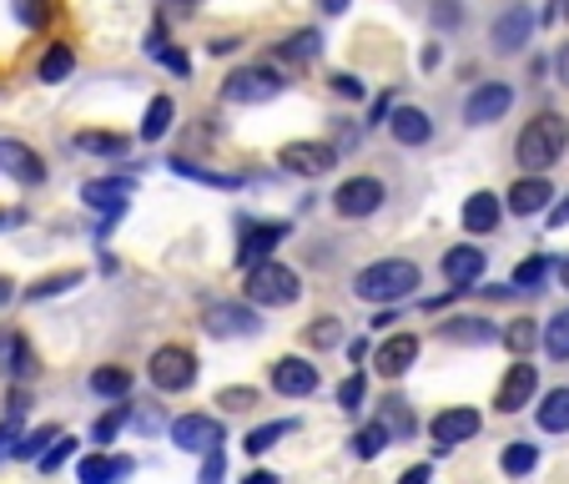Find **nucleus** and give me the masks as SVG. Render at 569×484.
<instances>
[{
	"label": "nucleus",
	"instance_id": "obj_49",
	"mask_svg": "<svg viewBox=\"0 0 569 484\" xmlns=\"http://www.w3.org/2000/svg\"><path fill=\"white\" fill-rule=\"evenodd\" d=\"M328 87H333L343 101H363V97H368V87L358 81L353 71H333V76H328Z\"/></svg>",
	"mask_w": 569,
	"mask_h": 484
},
{
	"label": "nucleus",
	"instance_id": "obj_15",
	"mask_svg": "<svg viewBox=\"0 0 569 484\" xmlns=\"http://www.w3.org/2000/svg\"><path fill=\"white\" fill-rule=\"evenodd\" d=\"M483 268H489V258H483L479 243H453V248L443 253V263H439L443 283H449V288H459V293H469L473 283L483 278Z\"/></svg>",
	"mask_w": 569,
	"mask_h": 484
},
{
	"label": "nucleus",
	"instance_id": "obj_6",
	"mask_svg": "<svg viewBox=\"0 0 569 484\" xmlns=\"http://www.w3.org/2000/svg\"><path fill=\"white\" fill-rule=\"evenodd\" d=\"M383 203H388L383 177H368V172H358V177H348V182H338V192H333V213L348 217V223H358V217H373Z\"/></svg>",
	"mask_w": 569,
	"mask_h": 484
},
{
	"label": "nucleus",
	"instance_id": "obj_11",
	"mask_svg": "<svg viewBox=\"0 0 569 484\" xmlns=\"http://www.w3.org/2000/svg\"><path fill=\"white\" fill-rule=\"evenodd\" d=\"M288 233H292L288 223H248L242 227V243H237V268L248 273L258 263H268L278 253V243H288Z\"/></svg>",
	"mask_w": 569,
	"mask_h": 484
},
{
	"label": "nucleus",
	"instance_id": "obj_39",
	"mask_svg": "<svg viewBox=\"0 0 569 484\" xmlns=\"http://www.w3.org/2000/svg\"><path fill=\"white\" fill-rule=\"evenodd\" d=\"M363 398H368V374H363V368H353V374L338 384V409L358 414V409H363Z\"/></svg>",
	"mask_w": 569,
	"mask_h": 484
},
{
	"label": "nucleus",
	"instance_id": "obj_26",
	"mask_svg": "<svg viewBox=\"0 0 569 484\" xmlns=\"http://www.w3.org/2000/svg\"><path fill=\"white\" fill-rule=\"evenodd\" d=\"M71 71H76V51H71L66 41H51V46L41 51V61H36V76H41L46 87H61Z\"/></svg>",
	"mask_w": 569,
	"mask_h": 484
},
{
	"label": "nucleus",
	"instance_id": "obj_31",
	"mask_svg": "<svg viewBox=\"0 0 569 484\" xmlns=\"http://www.w3.org/2000/svg\"><path fill=\"white\" fill-rule=\"evenodd\" d=\"M499 470H505L509 480H525V474H535V470H539V444H529V439H509V444H505V454H499Z\"/></svg>",
	"mask_w": 569,
	"mask_h": 484
},
{
	"label": "nucleus",
	"instance_id": "obj_19",
	"mask_svg": "<svg viewBox=\"0 0 569 484\" xmlns=\"http://www.w3.org/2000/svg\"><path fill=\"white\" fill-rule=\"evenodd\" d=\"M439 338L443 344H453V348H489V344H499V328H495V318L459 313V318L439 323Z\"/></svg>",
	"mask_w": 569,
	"mask_h": 484
},
{
	"label": "nucleus",
	"instance_id": "obj_21",
	"mask_svg": "<svg viewBox=\"0 0 569 484\" xmlns=\"http://www.w3.org/2000/svg\"><path fill=\"white\" fill-rule=\"evenodd\" d=\"M459 223H463V233L489 237L499 223H505V197H495V192H469V203H463Z\"/></svg>",
	"mask_w": 569,
	"mask_h": 484
},
{
	"label": "nucleus",
	"instance_id": "obj_38",
	"mask_svg": "<svg viewBox=\"0 0 569 484\" xmlns=\"http://www.w3.org/2000/svg\"><path fill=\"white\" fill-rule=\"evenodd\" d=\"M348 444H353V460H378V454H383L393 439H388V429H383V424H378V419H368L363 429H358Z\"/></svg>",
	"mask_w": 569,
	"mask_h": 484
},
{
	"label": "nucleus",
	"instance_id": "obj_8",
	"mask_svg": "<svg viewBox=\"0 0 569 484\" xmlns=\"http://www.w3.org/2000/svg\"><path fill=\"white\" fill-rule=\"evenodd\" d=\"M479 429H483V414H479V409H469V404H449V409H439V414L429 419L433 454L459 450V444H469Z\"/></svg>",
	"mask_w": 569,
	"mask_h": 484
},
{
	"label": "nucleus",
	"instance_id": "obj_55",
	"mask_svg": "<svg viewBox=\"0 0 569 484\" xmlns=\"http://www.w3.org/2000/svg\"><path fill=\"white\" fill-rule=\"evenodd\" d=\"M242 484H278V474H272V470H248V474H242Z\"/></svg>",
	"mask_w": 569,
	"mask_h": 484
},
{
	"label": "nucleus",
	"instance_id": "obj_7",
	"mask_svg": "<svg viewBox=\"0 0 569 484\" xmlns=\"http://www.w3.org/2000/svg\"><path fill=\"white\" fill-rule=\"evenodd\" d=\"M131 192H137L131 177H91V182H81V203H87L91 213H101V233H111V223L127 213Z\"/></svg>",
	"mask_w": 569,
	"mask_h": 484
},
{
	"label": "nucleus",
	"instance_id": "obj_53",
	"mask_svg": "<svg viewBox=\"0 0 569 484\" xmlns=\"http://www.w3.org/2000/svg\"><path fill=\"white\" fill-rule=\"evenodd\" d=\"M433 480V470H429V464H413V470H403V474H398V484H429Z\"/></svg>",
	"mask_w": 569,
	"mask_h": 484
},
{
	"label": "nucleus",
	"instance_id": "obj_42",
	"mask_svg": "<svg viewBox=\"0 0 569 484\" xmlns=\"http://www.w3.org/2000/svg\"><path fill=\"white\" fill-rule=\"evenodd\" d=\"M127 419H131V398H121V404H111V414H101V419H97V429H91V444H111Z\"/></svg>",
	"mask_w": 569,
	"mask_h": 484
},
{
	"label": "nucleus",
	"instance_id": "obj_47",
	"mask_svg": "<svg viewBox=\"0 0 569 484\" xmlns=\"http://www.w3.org/2000/svg\"><path fill=\"white\" fill-rule=\"evenodd\" d=\"M71 454H76V439H71V434H61V439H56L51 450H46V454H41V460H36V464H41V474H56V470H61L66 460H71Z\"/></svg>",
	"mask_w": 569,
	"mask_h": 484
},
{
	"label": "nucleus",
	"instance_id": "obj_59",
	"mask_svg": "<svg viewBox=\"0 0 569 484\" xmlns=\"http://www.w3.org/2000/svg\"><path fill=\"white\" fill-rule=\"evenodd\" d=\"M555 273H559V283L569 288V258H559V268H555Z\"/></svg>",
	"mask_w": 569,
	"mask_h": 484
},
{
	"label": "nucleus",
	"instance_id": "obj_34",
	"mask_svg": "<svg viewBox=\"0 0 569 484\" xmlns=\"http://www.w3.org/2000/svg\"><path fill=\"white\" fill-rule=\"evenodd\" d=\"M76 151H87V157H127L131 141L117 137V131H76Z\"/></svg>",
	"mask_w": 569,
	"mask_h": 484
},
{
	"label": "nucleus",
	"instance_id": "obj_41",
	"mask_svg": "<svg viewBox=\"0 0 569 484\" xmlns=\"http://www.w3.org/2000/svg\"><path fill=\"white\" fill-rule=\"evenodd\" d=\"M11 11H16V21L21 26H31V31H46L51 26V0H11Z\"/></svg>",
	"mask_w": 569,
	"mask_h": 484
},
{
	"label": "nucleus",
	"instance_id": "obj_37",
	"mask_svg": "<svg viewBox=\"0 0 569 484\" xmlns=\"http://www.w3.org/2000/svg\"><path fill=\"white\" fill-rule=\"evenodd\" d=\"M549 268H555V263H549L545 253H535V258H525V263L515 268L509 288H515V293H539V288H545V278H549Z\"/></svg>",
	"mask_w": 569,
	"mask_h": 484
},
{
	"label": "nucleus",
	"instance_id": "obj_46",
	"mask_svg": "<svg viewBox=\"0 0 569 484\" xmlns=\"http://www.w3.org/2000/svg\"><path fill=\"white\" fill-rule=\"evenodd\" d=\"M217 404H222L227 414H242V409H252V404H258V388H242V384H232V388H222V394H217Z\"/></svg>",
	"mask_w": 569,
	"mask_h": 484
},
{
	"label": "nucleus",
	"instance_id": "obj_52",
	"mask_svg": "<svg viewBox=\"0 0 569 484\" xmlns=\"http://www.w3.org/2000/svg\"><path fill=\"white\" fill-rule=\"evenodd\" d=\"M388 111H393V97H378V101H373V111H368V127H383Z\"/></svg>",
	"mask_w": 569,
	"mask_h": 484
},
{
	"label": "nucleus",
	"instance_id": "obj_50",
	"mask_svg": "<svg viewBox=\"0 0 569 484\" xmlns=\"http://www.w3.org/2000/svg\"><path fill=\"white\" fill-rule=\"evenodd\" d=\"M433 26H439V31H459V26H463V6H459V0H439V6H433Z\"/></svg>",
	"mask_w": 569,
	"mask_h": 484
},
{
	"label": "nucleus",
	"instance_id": "obj_18",
	"mask_svg": "<svg viewBox=\"0 0 569 484\" xmlns=\"http://www.w3.org/2000/svg\"><path fill=\"white\" fill-rule=\"evenodd\" d=\"M509 107H515V87L483 81V87H473L469 101H463V121H469V127H489V121H499Z\"/></svg>",
	"mask_w": 569,
	"mask_h": 484
},
{
	"label": "nucleus",
	"instance_id": "obj_24",
	"mask_svg": "<svg viewBox=\"0 0 569 484\" xmlns=\"http://www.w3.org/2000/svg\"><path fill=\"white\" fill-rule=\"evenodd\" d=\"M383 127L393 131L398 147H423V141L433 137V121H429V111H423V107H393Z\"/></svg>",
	"mask_w": 569,
	"mask_h": 484
},
{
	"label": "nucleus",
	"instance_id": "obj_12",
	"mask_svg": "<svg viewBox=\"0 0 569 484\" xmlns=\"http://www.w3.org/2000/svg\"><path fill=\"white\" fill-rule=\"evenodd\" d=\"M419 348H423L419 334H388L383 344L373 348V374L388 378V384H398V378L419 364Z\"/></svg>",
	"mask_w": 569,
	"mask_h": 484
},
{
	"label": "nucleus",
	"instance_id": "obj_9",
	"mask_svg": "<svg viewBox=\"0 0 569 484\" xmlns=\"http://www.w3.org/2000/svg\"><path fill=\"white\" fill-rule=\"evenodd\" d=\"M535 394H539V368L529 364V358H515L509 374L499 378V388H495V409L499 414H525L529 404H535Z\"/></svg>",
	"mask_w": 569,
	"mask_h": 484
},
{
	"label": "nucleus",
	"instance_id": "obj_35",
	"mask_svg": "<svg viewBox=\"0 0 569 484\" xmlns=\"http://www.w3.org/2000/svg\"><path fill=\"white\" fill-rule=\"evenodd\" d=\"M539 344H545V354L555 358V364H569V308H559L555 318L539 328Z\"/></svg>",
	"mask_w": 569,
	"mask_h": 484
},
{
	"label": "nucleus",
	"instance_id": "obj_51",
	"mask_svg": "<svg viewBox=\"0 0 569 484\" xmlns=\"http://www.w3.org/2000/svg\"><path fill=\"white\" fill-rule=\"evenodd\" d=\"M222 470H227V464H222V450H207V454H202V480H197V484H222Z\"/></svg>",
	"mask_w": 569,
	"mask_h": 484
},
{
	"label": "nucleus",
	"instance_id": "obj_61",
	"mask_svg": "<svg viewBox=\"0 0 569 484\" xmlns=\"http://www.w3.org/2000/svg\"><path fill=\"white\" fill-rule=\"evenodd\" d=\"M172 6H182V11H192V6H202V0H172Z\"/></svg>",
	"mask_w": 569,
	"mask_h": 484
},
{
	"label": "nucleus",
	"instance_id": "obj_32",
	"mask_svg": "<svg viewBox=\"0 0 569 484\" xmlns=\"http://www.w3.org/2000/svg\"><path fill=\"white\" fill-rule=\"evenodd\" d=\"M499 344L515 358H529L539 348V323L535 318H509V328H499Z\"/></svg>",
	"mask_w": 569,
	"mask_h": 484
},
{
	"label": "nucleus",
	"instance_id": "obj_40",
	"mask_svg": "<svg viewBox=\"0 0 569 484\" xmlns=\"http://www.w3.org/2000/svg\"><path fill=\"white\" fill-rule=\"evenodd\" d=\"M308 344H312V348H338V344H343V318H333V313H322V318H312Z\"/></svg>",
	"mask_w": 569,
	"mask_h": 484
},
{
	"label": "nucleus",
	"instance_id": "obj_17",
	"mask_svg": "<svg viewBox=\"0 0 569 484\" xmlns=\"http://www.w3.org/2000/svg\"><path fill=\"white\" fill-rule=\"evenodd\" d=\"M0 172L16 177L21 187H41L46 182V161L36 147H26L21 137H0Z\"/></svg>",
	"mask_w": 569,
	"mask_h": 484
},
{
	"label": "nucleus",
	"instance_id": "obj_13",
	"mask_svg": "<svg viewBox=\"0 0 569 484\" xmlns=\"http://www.w3.org/2000/svg\"><path fill=\"white\" fill-rule=\"evenodd\" d=\"M202 328L217 338H252L262 328V318L248 308V303H207Z\"/></svg>",
	"mask_w": 569,
	"mask_h": 484
},
{
	"label": "nucleus",
	"instance_id": "obj_1",
	"mask_svg": "<svg viewBox=\"0 0 569 484\" xmlns=\"http://www.w3.org/2000/svg\"><path fill=\"white\" fill-rule=\"evenodd\" d=\"M419 283H423V273L413 258H378L353 273V298L368 303V308H393V303L413 298Z\"/></svg>",
	"mask_w": 569,
	"mask_h": 484
},
{
	"label": "nucleus",
	"instance_id": "obj_5",
	"mask_svg": "<svg viewBox=\"0 0 569 484\" xmlns=\"http://www.w3.org/2000/svg\"><path fill=\"white\" fill-rule=\"evenodd\" d=\"M282 87H288V81H282L272 66H242V71L227 76L222 97L232 101V107H262V101H278Z\"/></svg>",
	"mask_w": 569,
	"mask_h": 484
},
{
	"label": "nucleus",
	"instance_id": "obj_45",
	"mask_svg": "<svg viewBox=\"0 0 569 484\" xmlns=\"http://www.w3.org/2000/svg\"><path fill=\"white\" fill-rule=\"evenodd\" d=\"M76 283H87V278H81V273H56V278H41V283H36V288L26 293V298H31V303H41V298H56V293H71Z\"/></svg>",
	"mask_w": 569,
	"mask_h": 484
},
{
	"label": "nucleus",
	"instance_id": "obj_10",
	"mask_svg": "<svg viewBox=\"0 0 569 484\" xmlns=\"http://www.w3.org/2000/svg\"><path fill=\"white\" fill-rule=\"evenodd\" d=\"M278 161L288 167L292 177H328L338 167V147L333 141H288V147L278 151Z\"/></svg>",
	"mask_w": 569,
	"mask_h": 484
},
{
	"label": "nucleus",
	"instance_id": "obj_48",
	"mask_svg": "<svg viewBox=\"0 0 569 484\" xmlns=\"http://www.w3.org/2000/svg\"><path fill=\"white\" fill-rule=\"evenodd\" d=\"M6 374L11 378H31L36 374V358H31V348H26V338H11V364H6Z\"/></svg>",
	"mask_w": 569,
	"mask_h": 484
},
{
	"label": "nucleus",
	"instance_id": "obj_57",
	"mask_svg": "<svg viewBox=\"0 0 569 484\" xmlns=\"http://www.w3.org/2000/svg\"><path fill=\"white\" fill-rule=\"evenodd\" d=\"M348 358H353V364H363V358H368V338H353V344H348Z\"/></svg>",
	"mask_w": 569,
	"mask_h": 484
},
{
	"label": "nucleus",
	"instance_id": "obj_33",
	"mask_svg": "<svg viewBox=\"0 0 569 484\" xmlns=\"http://www.w3.org/2000/svg\"><path fill=\"white\" fill-rule=\"evenodd\" d=\"M318 51H322V36L312 31V26H302V31H292L288 41L278 46V61H288V66H308Z\"/></svg>",
	"mask_w": 569,
	"mask_h": 484
},
{
	"label": "nucleus",
	"instance_id": "obj_3",
	"mask_svg": "<svg viewBox=\"0 0 569 484\" xmlns=\"http://www.w3.org/2000/svg\"><path fill=\"white\" fill-rule=\"evenodd\" d=\"M302 298V278L288 268V263H258L248 268V283H242V303L252 308H292Z\"/></svg>",
	"mask_w": 569,
	"mask_h": 484
},
{
	"label": "nucleus",
	"instance_id": "obj_43",
	"mask_svg": "<svg viewBox=\"0 0 569 484\" xmlns=\"http://www.w3.org/2000/svg\"><path fill=\"white\" fill-rule=\"evenodd\" d=\"M147 51H151V61H161V66H167V71H177V76H192V61H187V51H177L172 41L161 46V36H151V46H147Z\"/></svg>",
	"mask_w": 569,
	"mask_h": 484
},
{
	"label": "nucleus",
	"instance_id": "obj_56",
	"mask_svg": "<svg viewBox=\"0 0 569 484\" xmlns=\"http://www.w3.org/2000/svg\"><path fill=\"white\" fill-rule=\"evenodd\" d=\"M569 223V197H559V207L549 213V227H565Z\"/></svg>",
	"mask_w": 569,
	"mask_h": 484
},
{
	"label": "nucleus",
	"instance_id": "obj_54",
	"mask_svg": "<svg viewBox=\"0 0 569 484\" xmlns=\"http://www.w3.org/2000/svg\"><path fill=\"white\" fill-rule=\"evenodd\" d=\"M555 76H559V87H569V41L555 51Z\"/></svg>",
	"mask_w": 569,
	"mask_h": 484
},
{
	"label": "nucleus",
	"instance_id": "obj_23",
	"mask_svg": "<svg viewBox=\"0 0 569 484\" xmlns=\"http://www.w3.org/2000/svg\"><path fill=\"white\" fill-rule=\"evenodd\" d=\"M131 470H137V464H131L127 454L97 450V454H87V460L76 464V480L81 484H121V480H131Z\"/></svg>",
	"mask_w": 569,
	"mask_h": 484
},
{
	"label": "nucleus",
	"instance_id": "obj_4",
	"mask_svg": "<svg viewBox=\"0 0 569 484\" xmlns=\"http://www.w3.org/2000/svg\"><path fill=\"white\" fill-rule=\"evenodd\" d=\"M147 378L157 394H187L197 384V354L182 344H161L147 364Z\"/></svg>",
	"mask_w": 569,
	"mask_h": 484
},
{
	"label": "nucleus",
	"instance_id": "obj_44",
	"mask_svg": "<svg viewBox=\"0 0 569 484\" xmlns=\"http://www.w3.org/2000/svg\"><path fill=\"white\" fill-rule=\"evenodd\" d=\"M61 439V429H56V424H46V429H36V434H26L21 444H16V460H41L46 450H51V444Z\"/></svg>",
	"mask_w": 569,
	"mask_h": 484
},
{
	"label": "nucleus",
	"instance_id": "obj_16",
	"mask_svg": "<svg viewBox=\"0 0 569 484\" xmlns=\"http://www.w3.org/2000/svg\"><path fill=\"white\" fill-rule=\"evenodd\" d=\"M222 419H212V414H177L172 419V444L187 454H207L222 444Z\"/></svg>",
	"mask_w": 569,
	"mask_h": 484
},
{
	"label": "nucleus",
	"instance_id": "obj_2",
	"mask_svg": "<svg viewBox=\"0 0 569 484\" xmlns=\"http://www.w3.org/2000/svg\"><path fill=\"white\" fill-rule=\"evenodd\" d=\"M569 147V121L559 111H539V117L525 121L515 141V161L525 167V177H545Z\"/></svg>",
	"mask_w": 569,
	"mask_h": 484
},
{
	"label": "nucleus",
	"instance_id": "obj_25",
	"mask_svg": "<svg viewBox=\"0 0 569 484\" xmlns=\"http://www.w3.org/2000/svg\"><path fill=\"white\" fill-rule=\"evenodd\" d=\"M177 177H187V182H202V187H217V192H237L242 187V177L237 172H212V167H197L192 157H172L167 161Z\"/></svg>",
	"mask_w": 569,
	"mask_h": 484
},
{
	"label": "nucleus",
	"instance_id": "obj_62",
	"mask_svg": "<svg viewBox=\"0 0 569 484\" xmlns=\"http://www.w3.org/2000/svg\"><path fill=\"white\" fill-rule=\"evenodd\" d=\"M559 16H565V21H569V0H559Z\"/></svg>",
	"mask_w": 569,
	"mask_h": 484
},
{
	"label": "nucleus",
	"instance_id": "obj_36",
	"mask_svg": "<svg viewBox=\"0 0 569 484\" xmlns=\"http://www.w3.org/2000/svg\"><path fill=\"white\" fill-rule=\"evenodd\" d=\"M298 429V424L292 419H272V424H258V429L248 434V439H242V450L252 454V460H258V454H268V450H278L282 439H288V434Z\"/></svg>",
	"mask_w": 569,
	"mask_h": 484
},
{
	"label": "nucleus",
	"instance_id": "obj_28",
	"mask_svg": "<svg viewBox=\"0 0 569 484\" xmlns=\"http://www.w3.org/2000/svg\"><path fill=\"white\" fill-rule=\"evenodd\" d=\"M378 424L388 429V439H413V429H419V419H413V409L403 404V398L388 394L383 404H378Z\"/></svg>",
	"mask_w": 569,
	"mask_h": 484
},
{
	"label": "nucleus",
	"instance_id": "obj_58",
	"mask_svg": "<svg viewBox=\"0 0 569 484\" xmlns=\"http://www.w3.org/2000/svg\"><path fill=\"white\" fill-rule=\"evenodd\" d=\"M322 6V16H343L348 11V0H318Z\"/></svg>",
	"mask_w": 569,
	"mask_h": 484
},
{
	"label": "nucleus",
	"instance_id": "obj_20",
	"mask_svg": "<svg viewBox=\"0 0 569 484\" xmlns=\"http://www.w3.org/2000/svg\"><path fill=\"white\" fill-rule=\"evenodd\" d=\"M535 21H539V16L529 11V6H509V11H499V21H495V51L499 56L525 51L529 36H535Z\"/></svg>",
	"mask_w": 569,
	"mask_h": 484
},
{
	"label": "nucleus",
	"instance_id": "obj_14",
	"mask_svg": "<svg viewBox=\"0 0 569 484\" xmlns=\"http://www.w3.org/2000/svg\"><path fill=\"white\" fill-rule=\"evenodd\" d=\"M318 364H308L302 354H282L278 364H272V394H282V398H308V394H318Z\"/></svg>",
	"mask_w": 569,
	"mask_h": 484
},
{
	"label": "nucleus",
	"instance_id": "obj_60",
	"mask_svg": "<svg viewBox=\"0 0 569 484\" xmlns=\"http://www.w3.org/2000/svg\"><path fill=\"white\" fill-rule=\"evenodd\" d=\"M21 223V213H0V227H16Z\"/></svg>",
	"mask_w": 569,
	"mask_h": 484
},
{
	"label": "nucleus",
	"instance_id": "obj_29",
	"mask_svg": "<svg viewBox=\"0 0 569 484\" xmlns=\"http://www.w3.org/2000/svg\"><path fill=\"white\" fill-rule=\"evenodd\" d=\"M91 394H97V398H111V404L131 398V368H121V364H101L97 374H91Z\"/></svg>",
	"mask_w": 569,
	"mask_h": 484
},
{
	"label": "nucleus",
	"instance_id": "obj_22",
	"mask_svg": "<svg viewBox=\"0 0 569 484\" xmlns=\"http://www.w3.org/2000/svg\"><path fill=\"white\" fill-rule=\"evenodd\" d=\"M545 203H555V187H549V177H519V182L509 187V197H505V213L539 217V213H545Z\"/></svg>",
	"mask_w": 569,
	"mask_h": 484
},
{
	"label": "nucleus",
	"instance_id": "obj_27",
	"mask_svg": "<svg viewBox=\"0 0 569 484\" xmlns=\"http://www.w3.org/2000/svg\"><path fill=\"white\" fill-rule=\"evenodd\" d=\"M535 424L545 434H569V388H549V394L539 398Z\"/></svg>",
	"mask_w": 569,
	"mask_h": 484
},
{
	"label": "nucleus",
	"instance_id": "obj_30",
	"mask_svg": "<svg viewBox=\"0 0 569 484\" xmlns=\"http://www.w3.org/2000/svg\"><path fill=\"white\" fill-rule=\"evenodd\" d=\"M172 121H177V101H172V97H151L137 137H141V141H161L167 131H172Z\"/></svg>",
	"mask_w": 569,
	"mask_h": 484
}]
</instances>
